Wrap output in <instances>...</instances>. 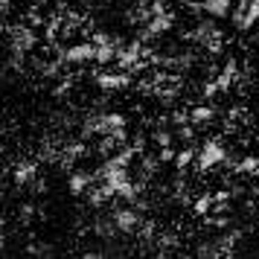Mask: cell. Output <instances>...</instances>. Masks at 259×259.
<instances>
[{
	"label": "cell",
	"instance_id": "obj_1",
	"mask_svg": "<svg viewBox=\"0 0 259 259\" xmlns=\"http://www.w3.org/2000/svg\"><path fill=\"white\" fill-rule=\"evenodd\" d=\"M207 9H210L215 18H222V15L230 12V9H227V0H207Z\"/></svg>",
	"mask_w": 259,
	"mask_h": 259
}]
</instances>
